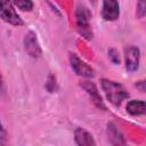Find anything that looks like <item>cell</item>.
<instances>
[{"instance_id": "cell-1", "label": "cell", "mask_w": 146, "mask_h": 146, "mask_svg": "<svg viewBox=\"0 0 146 146\" xmlns=\"http://www.w3.org/2000/svg\"><path fill=\"white\" fill-rule=\"evenodd\" d=\"M100 84L106 98L114 106H120L121 103L129 97V94L123 88V86L115 81H112L108 79H102Z\"/></svg>"}, {"instance_id": "cell-2", "label": "cell", "mask_w": 146, "mask_h": 146, "mask_svg": "<svg viewBox=\"0 0 146 146\" xmlns=\"http://www.w3.org/2000/svg\"><path fill=\"white\" fill-rule=\"evenodd\" d=\"M75 15H76V25H78V30H79L80 34L82 36H84L86 39L90 40L92 38V31L89 25L90 13L88 11V9L86 7L79 6Z\"/></svg>"}, {"instance_id": "cell-3", "label": "cell", "mask_w": 146, "mask_h": 146, "mask_svg": "<svg viewBox=\"0 0 146 146\" xmlns=\"http://www.w3.org/2000/svg\"><path fill=\"white\" fill-rule=\"evenodd\" d=\"M0 17L5 22L15 26H19L23 24L22 18L14 9L11 0H0Z\"/></svg>"}, {"instance_id": "cell-4", "label": "cell", "mask_w": 146, "mask_h": 146, "mask_svg": "<svg viewBox=\"0 0 146 146\" xmlns=\"http://www.w3.org/2000/svg\"><path fill=\"white\" fill-rule=\"evenodd\" d=\"M70 63L72 70L80 76L83 78H92L94 76V70L81 58H79L75 54H70Z\"/></svg>"}, {"instance_id": "cell-5", "label": "cell", "mask_w": 146, "mask_h": 146, "mask_svg": "<svg viewBox=\"0 0 146 146\" xmlns=\"http://www.w3.org/2000/svg\"><path fill=\"white\" fill-rule=\"evenodd\" d=\"M124 59H125V68L129 72H135L139 66L140 59V50L138 47L129 46L124 50Z\"/></svg>"}, {"instance_id": "cell-6", "label": "cell", "mask_w": 146, "mask_h": 146, "mask_svg": "<svg viewBox=\"0 0 146 146\" xmlns=\"http://www.w3.org/2000/svg\"><path fill=\"white\" fill-rule=\"evenodd\" d=\"M24 48H25V51L27 52V55H30L33 58H38L41 56V48H40L39 41H38L34 32L30 31L25 34Z\"/></svg>"}, {"instance_id": "cell-7", "label": "cell", "mask_w": 146, "mask_h": 146, "mask_svg": "<svg viewBox=\"0 0 146 146\" xmlns=\"http://www.w3.org/2000/svg\"><path fill=\"white\" fill-rule=\"evenodd\" d=\"M120 15V6L117 0H103L102 16L105 21H115Z\"/></svg>"}, {"instance_id": "cell-8", "label": "cell", "mask_w": 146, "mask_h": 146, "mask_svg": "<svg viewBox=\"0 0 146 146\" xmlns=\"http://www.w3.org/2000/svg\"><path fill=\"white\" fill-rule=\"evenodd\" d=\"M74 138L75 143L80 146H91L96 145V141L94 140L91 133H89L83 128H76L74 131Z\"/></svg>"}, {"instance_id": "cell-9", "label": "cell", "mask_w": 146, "mask_h": 146, "mask_svg": "<svg viewBox=\"0 0 146 146\" xmlns=\"http://www.w3.org/2000/svg\"><path fill=\"white\" fill-rule=\"evenodd\" d=\"M107 135H108V140H110L111 144H113V145H123V144H125V140L123 139V136L120 133L119 129L113 123H108Z\"/></svg>"}, {"instance_id": "cell-10", "label": "cell", "mask_w": 146, "mask_h": 146, "mask_svg": "<svg viewBox=\"0 0 146 146\" xmlns=\"http://www.w3.org/2000/svg\"><path fill=\"white\" fill-rule=\"evenodd\" d=\"M81 87L91 96V98L94 99V102L99 106V107H104V104H103V100H102V97L99 96L98 91H97V88L94 83L89 82V81H83L81 83Z\"/></svg>"}, {"instance_id": "cell-11", "label": "cell", "mask_w": 146, "mask_h": 146, "mask_svg": "<svg viewBox=\"0 0 146 146\" xmlns=\"http://www.w3.org/2000/svg\"><path fill=\"white\" fill-rule=\"evenodd\" d=\"M127 112L133 116L141 115L145 113V102L143 100H130L127 104Z\"/></svg>"}, {"instance_id": "cell-12", "label": "cell", "mask_w": 146, "mask_h": 146, "mask_svg": "<svg viewBox=\"0 0 146 146\" xmlns=\"http://www.w3.org/2000/svg\"><path fill=\"white\" fill-rule=\"evenodd\" d=\"M13 3L23 11H31L33 9L32 0H11Z\"/></svg>"}, {"instance_id": "cell-13", "label": "cell", "mask_w": 146, "mask_h": 146, "mask_svg": "<svg viewBox=\"0 0 146 146\" xmlns=\"http://www.w3.org/2000/svg\"><path fill=\"white\" fill-rule=\"evenodd\" d=\"M137 17L138 18H143L146 14V0H138L137 2Z\"/></svg>"}, {"instance_id": "cell-14", "label": "cell", "mask_w": 146, "mask_h": 146, "mask_svg": "<svg viewBox=\"0 0 146 146\" xmlns=\"http://www.w3.org/2000/svg\"><path fill=\"white\" fill-rule=\"evenodd\" d=\"M108 57H110V59H111V62L113 64H115V65L120 64V56H119V52H117L116 49L111 48L108 50Z\"/></svg>"}, {"instance_id": "cell-15", "label": "cell", "mask_w": 146, "mask_h": 146, "mask_svg": "<svg viewBox=\"0 0 146 146\" xmlns=\"http://www.w3.org/2000/svg\"><path fill=\"white\" fill-rule=\"evenodd\" d=\"M6 143H7V132L0 122V144H6Z\"/></svg>"}, {"instance_id": "cell-16", "label": "cell", "mask_w": 146, "mask_h": 146, "mask_svg": "<svg viewBox=\"0 0 146 146\" xmlns=\"http://www.w3.org/2000/svg\"><path fill=\"white\" fill-rule=\"evenodd\" d=\"M50 86H52V91H54L56 89V78L54 75H49V78H48V82L46 84V87H47L48 90H49Z\"/></svg>"}, {"instance_id": "cell-17", "label": "cell", "mask_w": 146, "mask_h": 146, "mask_svg": "<svg viewBox=\"0 0 146 146\" xmlns=\"http://www.w3.org/2000/svg\"><path fill=\"white\" fill-rule=\"evenodd\" d=\"M136 86L140 89V91H141V92H144V91H145V82H144V81H138V82L136 83Z\"/></svg>"}, {"instance_id": "cell-18", "label": "cell", "mask_w": 146, "mask_h": 146, "mask_svg": "<svg viewBox=\"0 0 146 146\" xmlns=\"http://www.w3.org/2000/svg\"><path fill=\"white\" fill-rule=\"evenodd\" d=\"M3 91V82H2V78H1V74H0V95L2 94Z\"/></svg>"}, {"instance_id": "cell-19", "label": "cell", "mask_w": 146, "mask_h": 146, "mask_svg": "<svg viewBox=\"0 0 146 146\" xmlns=\"http://www.w3.org/2000/svg\"><path fill=\"white\" fill-rule=\"evenodd\" d=\"M90 1H91L92 3H96V0H90Z\"/></svg>"}]
</instances>
